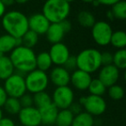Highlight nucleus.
Segmentation results:
<instances>
[{"mask_svg":"<svg viewBox=\"0 0 126 126\" xmlns=\"http://www.w3.org/2000/svg\"><path fill=\"white\" fill-rule=\"evenodd\" d=\"M2 26L7 35L20 39L29 30L28 17L19 11H8L2 17Z\"/></svg>","mask_w":126,"mask_h":126,"instance_id":"obj_1","label":"nucleus"},{"mask_svg":"<svg viewBox=\"0 0 126 126\" xmlns=\"http://www.w3.org/2000/svg\"><path fill=\"white\" fill-rule=\"evenodd\" d=\"M15 69L20 73V74H26L35 70V54L32 48H29L24 46L16 47L9 56Z\"/></svg>","mask_w":126,"mask_h":126,"instance_id":"obj_2","label":"nucleus"},{"mask_svg":"<svg viewBox=\"0 0 126 126\" xmlns=\"http://www.w3.org/2000/svg\"><path fill=\"white\" fill-rule=\"evenodd\" d=\"M70 11V3L66 0H49L42 7V14L50 23H60L67 20Z\"/></svg>","mask_w":126,"mask_h":126,"instance_id":"obj_3","label":"nucleus"},{"mask_svg":"<svg viewBox=\"0 0 126 126\" xmlns=\"http://www.w3.org/2000/svg\"><path fill=\"white\" fill-rule=\"evenodd\" d=\"M101 52L96 48H86L76 55L77 69L86 72L87 74H93L101 67Z\"/></svg>","mask_w":126,"mask_h":126,"instance_id":"obj_4","label":"nucleus"},{"mask_svg":"<svg viewBox=\"0 0 126 126\" xmlns=\"http://www.w3.org/2000/svg\"><path fill=\"white\" fill-rule=\"evenodd\" d=\"M24 79L27 91L33 94L44 92L47 89L49 83L48 75L47 73L36 68L25 74Z\"/></svg>","mask_w":126,"mask_h":126,"instance_id":"obj_5","label":"nucleus"},{"mask_svg":"<svg viewBox=\"0 0 126 126\" xmlns=\"http://www.w3.org/2000/svg\"><path fill=\"white\" fill-rule=\"evenodd\" d=\"M4 89L9 98H20L27 92L24 76L14 73L11 77L4 80Z\"/></svg>","mask_w":126,"mask_h":126,"instance_id":"obj_6","label":"nucleus"},{"mask_svg":"<svg viewBox=\"0 0 126 126\" xmlns=\"http://www.w3.org/2000/svg\"><path fill=\"white\" fill-rule=\"evenodd\" d=\"M51 98L52 104L58 110H66L74 102V93L68 86H61L55 88Z\"/></svg>","mask_w":126,"mask_h":126,"instance_id":"obj_7","label":"nucleus"},{"mask_svg":"<svg viewBox=\"0 0 126 126\" xmlns=\"http://www.w3.org/2000/svg\"><path fill=\"white\" fill-rule=\"evenodd\" d=\"M113 33L112 28L105 21H96L92 28V36L95 42L99 46L110 44V37Z\"/></svg>","mask_w":126,"mask_h":126,"instance_id":"obj_8","label":"nucleus"},{"mask_svg":"<svg viewBox=\"0 0 126 126\" xmlns=\"http://www.w3.org/2000/svg\"><path fill=\"white\" fill-rule=\"evenodd\" d=\"M82 107L85 111L93 116H100L106 110V101L103 97L89 95L85 97V101Z\"/></svg>","mask_w":126,"mask_h":126,"instance_id":"obj_9","label":"nucleus"},{"mask_svg":"<svg viewBox=\"0 0 126 126\" xmlns=\"http://www.w3.org/2000/svg\"><path fill=\"white\" fill-rule=\"evenodd\" d=\"M17 115L20 124L23 126H39L42 124L40 110L35 106L22 108Z\"/></svg>","mask_w":126,"mask_h":126,"instance_id":"obj_10","label":"nucleus"},{"mask_svg":"<svg viewBox=\"0 0 126 126\" xmlns=\"http://www.w3.org/2000/svg\"><path fill=\"white\" fill-rule=\"evenodd\" d=\"M48 54L51 58L52 63L56 65V67H62L66 61L70 56L68 47L63 42L53 44L49 49Z\"/></svg>","mask_w":126,"mask_h":126,"instance_id":"obj_11","label":"nucleus"},{"mask_svg":"<svg viewBox=\"0 0 126 126\" xmlns=\"http://www.w3.org/2000/svg\"><path fill=\"white\" fill-rule=\"evenodd\" d=\"M120 71L113 65L104 66L100 68L98 79L104 84L105 87L116 85L119 79Z\"/></svg>","mask_w":126,"mask_h":126,"instance_id":"obj_12","label":"nucleus"},{"mask_svg":"<svg viewBox=\"0 0 126 126\" xmlns=\"http://www.w3.org/2000/svg\"><path fill=\"white\" fill-rule=\"evenodd\" d=\"M29 30L35 32L38 35H44L47 32L50 23L42 13H34L28 17Z\"/></svg>","mask_w":126,"mask_h":126,"instance_id":"obj_13","label":"nucleus"},{"mask_svg":"<svg viewBox=\"0 0 126 126\" xmlns=\"http://www.w3.org/2000/svg\"><path fill=\"white\" fill-rule=\"evenodd\" d=\"M70 73L63 67H55L51 70L48 79L56 87H61L68 86L70 83Z\"/></svg>","mask_w":126,"mask_h":126,"instance_id":"obj_14","label":"nucleus"},{"mask_svg":"<svg viewBox=\"0 0 126 126\" xmlns=\"http://www.w3.org/2000/svg\"><path fill=\"white\" fill-rule=\"evenodd\" d=\"M92 79H93L91 74L79 69L73 72L70 76V83L75 89L79 91L87 90Z\"/></svg>","mask_w":126,"mask_h":126,"instance_id":"obj_15","label":"nucleus"},{"mask_svg":"<svg viewBox=\"0 0 126 126\" xmlns=\"http://www.w3.org/2000/svg\"><path fill=\"white\" fill-rule=\"evenodd\" d=\"M45 35L47 40L53 45L61 42L66 34L61 28V23H50Z\"/></svg>","mask_w":126,"mask_h":126,"instance_id":"obj_16","label":"nucleus"},{"mask_svg":"<svg viewBox=\"0 0 126 126\" xmlns=\"http://www.w3.org/2000/svg\"><path fill=\"white\" fill-rule=\"evenodd\" d=\"M18 46H22L21 38L16 39L7 34L0 36V51L4 54L11 53Z\"/></svg>","mask_w":126,"mask_h":126,"instance_id":"obj_17","label":"nucleus"},{"mask_svg":"<svg viewBox=\"0 0 126 126\" xmlns=\"http://www.w3.org/2000/svg\"><path fill=\"white\" fill-rule=\"evenodd\" d=\"M40 114H41V119H42V124L45 125H53L55 124L56 117H57L58 110L53 104L41 109Z\"/></svg>","mask_w":126,"mask_h":126,"instance_id":"obj_18","label":"nucleus"},{"mask_svg":"<svg viewBox=\"0 0 126 126\" xmlns=\"http://www.w3.org/2000/svg\"><path fill=\"white\" fill-rule=\"evenodd\" d=\"M15 68L9 56L4 55L0 58V79L5 80L14 74Z\"/></svg>","mask_w":126,"mask_h":126,"instance_id":"obj_19","label":"nucleus"},{"mask_svg":"<svg viewBox=\"0 0 126 126\" xmlns=\"http://www.w3.org/2000/svg\"><path fill=\"white\" fill-rule=\"evenodd\" d=\"M53 63L48 52H41L35 58V67L42 72H47L52 67Z\"/></svg>","mask_w":126,"mask_h":126,"instance_id":"obj_20","label":"nucleus"},{"mask_svg":"<svg viewBox=\"0 0 126 126\" xmlns=\"http://www.w3.org/2000/svg\"><path fill=\"white\" fill-rule=\"evenodd\" d=\"M51 104H52L51 96L45 91L35 93L33 95V105L38 110H41Z\"/></svg>","mask_w":126,"mask_h":126,"instance_id":"obj_21","label":"nucleus"},{"mask_svg":"<svg viewBox=\"0 0 126 126\" xmlns=\"http://www.w3.org/2000/svg\"><path fill=\"white\" fill-rule=\"evenodd\" d=\"M77 21L81 27L86 29H92L96 23L95 16L88 11H81L77 16Z\"/></svg>","mask_w":126,"mask_h":126,"instance_id":"obj_22","label":"nucleus"},{"mask_svg":"<svg viewBox=\"0 0 126 126\" xmlns=\"http://www.w3.org/2000/svg\"><path fill=\"white\" fill-rule=\"evenodd\" d=\"M94 125V118L92 115L86 111L80 112L75 115L73 119L71 126H93Z\"/></svg>","mask_w":126,"mask_h":126,"instance_id":"obj_23","label":"nucleus"},{"mask_svg":"<svg viewBox=\"0 0 126 126\" xmlns=\"http://www.w3.org/2000/svg\"><path fill=\"white\" fill-rule=\"evenodd\" d=\"M74 116L68 110H59L56 117L55 124L57 126H71Z\"/></svg>","mask_w":126,"mask_h":126,"instance_id":"obj_24","label":"nucleus"},{"mask_svg":"<svg viewBox=\"0 0 126 126\" xmlns=\"http://www.w3.org/2000/svg\"><path fill=\"white\" fill-rule=\"evenodd\" d=\"M110 43L114 47L118 49H124L126 46V33L123 30H117L113 32L110 37Z\"/></svg>","mask_w":126,"mask_h":126,"instance_id":"obj_25","label":"nucleus"},{"mask_svg":"<svg viewBox=\"0 0 126 126\" xmlns=\"http://www.w3.org/2000/svg\"><path fill=\"white\" fill-rule=\"evenodd\" d=\"M113 18L124 20L126 18V3L124 1H116L110 10Z\"/></svg>","mask_w":126,"mask_h":126,"instance_id":"obj_26","label":"nucleus"},{"mask_svg":"<svg viewBox=\"0 0 126 126\" xmlns=\"http://www.w3.org/2000/svg\"><path fill=\"white\" fill-rule=\"evenodd\" d=\"M112 65L115 66L119 71L126 68V50L118 49L113 54Z\"/></svg>","mask_w":126,"mask_h":126,"instance_id":"obj_27","label":"nucleus"},{"mask_svg":"<svg viewBox=\"0 0 126 126\" xmlns=\"http://www.w3.org/2000/svg\"><path fill=\"white\" fill-rule=\"evenodd\" d=\"M88 91L90 95H94V96H100L103 97V95L106 92V87L104 86V84L97 78L93 79L88 86Z\"/></svg>","mask_w":126,"mask_h":126,"instance_id":"obj_28","label":"nucleus"},{"mask_svg":"<svg viewBox=\"0 0 126 126\" xmlns=\"http://www.w3.org/2000/svg\"><path fill=\"white\" fill-rule=\"evenodd\" d=\"M3 107L8 113L11 114V115H17L22 109L21 104H20L18 98H9V97H8L7 100H6Z\"/></svg>","mask_w":126,"mask_h":126,"instance_id":"obj_29","label":"nucleus"},{"mask_svg":"<svg viewBox=\"0 0 126 126\" xmlns=\"http://www.w3.org/2000/svg\"><path fill=\"white\" fill-rule=\"evenodd\" d=\"M38 36L39 35L29 30L21 38L22 46H24V47H29V48H32L38 42Z\"/></svg>","mask_w":126,"mask_h":126,"instance_id":"obj_30","label":"nucleus"},{"mask_svg":"<svg viewBox=\"0 0 126 126\" xmlns=\"http://www.w3.org/2000/svg\"><path fill=\"white\" fill-rule=\"evenodd\" d=\"M108 95L113 100H120L124 96V90L119 85H113L108 87Z\"/></svg>","mask_w":126,"mask_h":126,"instance_id":"obj_31","label":"nucleus"},{"mask_svg":"<svg viewBox=\"0 0 126 126\" xmlns=\"http://www.w3.org/2000/svg\"><path fill=\"white\" fill-rule=\"evenodd\" d=\"M67 71H68L71 74V72H74L75 70H77V61H76V56L70 55L68 57V59L66 61V62L64 63V65L62 66Z\"/></svg>","mask_w":126,"mask_h":126,"instance_id":"obj_32","label":"nucleus"},{"mask_svg":"<svg viewBox=\"0 0 126 126\" xmlns=\"http://www.w3.org/2000/svg\"><path fill=\"white\" fill-rule=\"evenodd\" d=\"M21 104L22 108H27V107L34 106L33 105V95L25 93L20 98H18Z\"/></svg>","mask_w":126,"mask_h":126,"instance_id":"obj_33","label":"nucleus"},{"mask_svg":"<svg viewBox=\"0 0 126 126\" xmlns=\"http://www.w3.org/2000/svg\"><path fill=\"white\" fill-rule=\"evenodd\" d=\"M100 60H101V65L103 66H109L112 65V61H113V54L110 52H103L100 55Z\"/></svg>","mask_w":126,"mask_h":126,"instance_id":"obj_34","label":"nucleus"},{"mask_svg":"<svg viewBox=\"0 0 126 126\" xmlns=\"http://www.w3.org/2000/svg\"><path fill=\"white\" fill-rule=\"evenodd\" d=\"M82 108L83 107L81 106L78 102H74V103L70 105V107L68 108V110L72 112L73 115L75 116V115H78V114H79L80 112L83 111Z\"/></svg>","mask_w":126,"mask_h":126,"instance_id":"obj_35","label":"nucleus"},{"mask_svg":"<svg viewBox=\"0 0 126 126\" xmlns=\"http://www.w3.org/2000/svg\"><path fill=\"white\" fill-rule=\"evenodd\" d=\"M7 98H8V95L6 93L5 90L4 89L3 86H0V108L4 106Z\"/></svg>","mask_w":126,"mask_h":126,"instance_id":"obj_36","label":"nucleus"},{"mask_svg":"<svg viewBox=\"0 0 126 126\" xmlns=\"http://www.w3.org/2000/svg\"><path fill=\"white\" fill-rule=\"evenodd\" d=\"M0 126H16V124L12 119L3 117L0 119Z\"/></svg>","mask_w":126,"mask_h":126,"instance_id":"obj_37","label":"nucleus"},{"mask_svg":"<svg viewBox=\"0 0 126 126\" xmlns=\"http://www.w3.org/2000/svg\"><path fill=\"white\" fill-rule=\"evenodd\" d=\"M60 23H61V28L63 29L65 34H67V32H69L71 30V29H72V24H71V23L67 19L64 20V21H62Z\"/></svg>","mask_w":126,"mask_h":126,"instance_id":"obj_38","label":"nucleus"},{"mask_svg":"<svg viewBox=\"0 0 126 126\" xmlns=\"http://www.w3.org/2000/svg\"><path fill=\"white\" fill-rule=\"evenodd\" d=\"M117 0H100L98 1V4H102V5H105V6H112L114 4L116 3Z\"/></svg>","mask_w":126,"mask_h":126,"instance_id":"obj_39","label":"nucleus"},{"mask_svg":"<svg viewBox=\"0 0 126 126\" xmlns=\"http://www.w3.org/2000/svg\"><path fill=\"white\" fill-rule=\"evenodd\" d=\"M5 11H6V7L3 4L2 1H0V18H2L4 16V15L5 14Z\"/></svg>","mask_w":126,"mask_h":126,"instance_id":"obj_40","label":"nucleus"},{"mask_svg":"<svg viewBox=\"0 0 126 126\" xmlns=\"http://www.w3.org/2000/svg\"><path fill=\"white\" fill-rule=\"evenodd\" d=\"M3 2V4H4V6L5 7H7L8 5H11V4H15V1H13V0H3L2 1Z\"/></svg>","mask_w":126,"mask_h":126,"instance_id":"obj_41","label":"nucleus"},{"mask_svg":"<svg viewBox=\"0 0 126 126\" xmlns=\"http://www.w3.org/2000/svg\"><path fill=\"white\" fill-rule=\"evenodd\" d=\"M107 16H108L110 19H113V16H112V14H111V12H110V11H108V14H107Z\"/></svg>","mask_w":126,"mask_h":126,"instance_id":"obj_42","label":"nucleus"},{"mask_svg":"<svg viewBox=\"0 0 126 126\" xmlns=\"http://www.w3.org/2000/svg\"><path fill=\"white\" fill-rule=\"evenodd\" d=\"M15 3H18V4H24V3H27V1H16Z\"/></svg>","mask_w":126,"mask_h":126,"instance_id":"obj_43","label":"nucleus"},{"mask_svg":"<svg viewBox=\"0 0 126 126\" xmlns=\"http://www.w3.org/2000/svg\"><path fill=\"white\" fill-rule=\"evenodd\" d=\"M2 117H3V111L1 110V108H0V119L2 118Z\"/></svg>","mask_w":126,"mask_h":126,"instance_id":"obj_44","label":"nucleus"},{"mask_svg":"<svg viewBox=\"0 0 126 126\" xmlns=\"http://www.w3.org/2000/svg\"><path fill=\"white\" fill-rule=\"evenodd\" d=\"M4 54H3V53L1 52V51H0V58H2V57H3V56H4Z\"/></svg>","mask_w":126,"mask_h":126,"instance_id":"obj_45","label":"nucleus"},{"mask_svg":"<svg viewBox=\"0 0 126 126\" xmlns=\"http://www.w3.org/2000/svg\"><path fill=\"white\" fill-rule=\"evenodd\" d=\"M16 126H23V125H21V124H20V125H16Z\"/></svg>","mask_w":126,"mask_h":126,"instance_id":"obj_46","label":"nucleus"}]
</instances>
